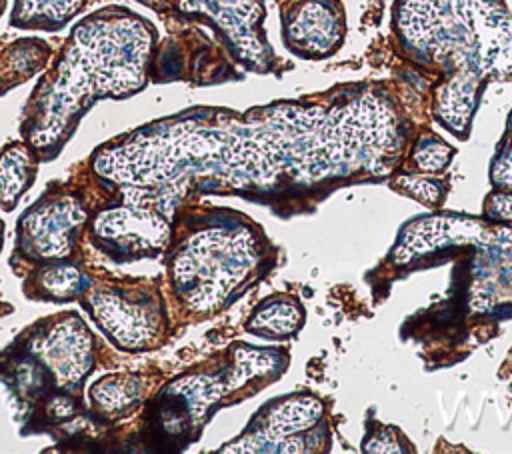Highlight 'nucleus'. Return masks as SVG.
<instances>
[{"label":"nucleus","mask_w":512,"mask_h":454,"mask_svg":"<svg viewBox=\"0 0 512 454\" xmlns=\"http://www.w3.org/2000/svg\"><path fill=\"white\" fill-rule=\"evenodd\" d=\"M2 232H4V224H2V220H0V248H2Z\"/></svg>","instance_id":"dca6fc26"},{"label":"nucleus","mask_w":512,"mask_h":454,"mask_svg":"<svg viewBox=\"0 0 512 454\" xmlns=\"http://www.w3.org/2000/svg\"><path fill=\"white\" fill-rule=\"evenodd\" d=\"M4 10H6V0H0V16L4 14Z\"/></svg>","instance_id":"2eb2a0df"},{"label":"nucleus","mask_w":512,"mask_h":454,"mask_svg":"<svg viewBox=\"0 0 512 454\" xmlns=\"http://www.w3.org/2000/svg\"><path fill=\"white\" fill-rule=\"evenodd\" d=\"M144 394L142 376L136 372H114L90 386V410L102 422H118L132 414Z\"/></svg>","instance_id":"f8f14e48"},{"label":"nucleus","mask_w":512,"mask_h":454,"mask_svg":"<svg viewBox=\"0 0 512 454\" xmlns=\"http://www.w3.org/2000/svg\"><path fill=\"white\" fill-rule=\"evenodd\" d=\"M234 234L206 228L182 238L168 256L170 284L176 296L196 312L218 306L238 280L234 252H226Z\"/></svg>","instance_id":"39448f33"},{"label":"nucleus","mask_w":512,"mask_h":454,"mask_svg":"<svg viewBox=\"0 0 512 454\" xmlns=\"http://www.w3.org/2000/svg\"><path fill=\"white\" fill-rule=\"evenodd\" d=\"M90 282V272L74 256L30 268L24 280V292L28 298L40 302H72L86 292Z\"/></svg>","instance_id":"9d476101"},{"label":"nucleus","mask_w":512,"mask_h":454,"mask_svg":"<svg viewBox=\"0 0 512 454\" xmlns=\"http://www.w3.org/2000/svg\"><path fill=\"white\" fill-rule=\"evenodd\" d=\"M96 328L122 352L150 350L160 342L164 328L162 302L156 288L142 280H94L78 298Z\"/></svg>","instance_id":"20e7f679"},{"label":"nucleus","mask_w":512,"mask_h":454,"mask_svg":"<svg viewBox=\"0 0 512 454\" xmlns=\"http://www.w3.org/2000/svg\"><path fill=\"white\" fill-rule=\"evenodd\" d=\"M90 218L82 196L70 188L46 190L16 222L18 262L40 266L74 258Z\"/></svg>","instance_id":"423d86ee"},{"label":"nucleus","mask_w":512,"mask_h":454,"mask_svg":"<svg viewBox=\"0 0 512 454\" xmlns=\"http://www.w3.org/2000/svg\"><path fill=\"white\" fill-rule=\"evenodd\" d=\"M96 344L76 312H62L28 326L0 352V378L32 416V432L64 424L82 410L78 396L96 368Z\"/></svg>","instance_id":"7ed1b4c3"},{"label":"nucleus","mask_w":512,"mask_h":454,"mask_svg":"<svg viewBox=\"0 0 512 454\" xmlns=\"http://www.w3.org/2000/svg\"><path fill=\"white\" fill-rule=\"evenodd\" d=\"M102 0H14L10 26L16 30L58 32Z\"/></svg>","instance_id":"4468645a"},{"label":"nucleus","mask_w":512,"mask_h":454,"mask_svg":"<svg viewBox=\"0 0 512 454\" xmlns=\"http://www.w3.org/2000/svg\"><path fill=\"white\" fill-rule=\"evenodd\" d=\"M58 40L34 36L0 42V96L42 72L54 54Z\"/></svg>","instance_id":"9b49d317"},{"label":"nucleus","mask_w":512,"mask_h":454,"mask_svg":"<svg viewBox=\"0 0 512 454\" xmlns=\"http://www.w3.org/2000/svg\"><path fill=\"white\" fill-rule=\"evenodd\" d=\"M156 26L108 4L80 18L42 70L20 114V136L40 162L54 160L100 100H124L148 86Z\"/></svg>","instance_id":"f257e3e1"},{"label":"nucleus","mask_w":512,"mask_h":454,"mask_svg":"<svg viewBox=\"0 0 512 454\" xmlns=\"http://www.w3.org/2000/svg\"><path fill=\"white\" fill-rule=\"evenodd\" d=\"M2 306H4V304H2V300H0V316H2Z\"/></svg>","instance_id":"f3484780"},{"label":"nucleus","mask_w":512,"mask_h":454,"mask_svg":"<svg viewBox=\"0 0 512 454\" xmlns=\"http://www.w3.org/2000/svg\"><path fill=\"white\" fill-rule=\"evenodd\" d=\"M100 204L88 218V238L114 262L158 256L170 240V216L158 206L120 194Z\"/></svg>","instance_id":"0eeeda50"},{"label":"nucleus","mask_w":512,"mask_h":454,"mask_svg":"<svg viewBox=\"0 0 512 454\" xmlns=\"http://www.w3.org/2000/svg\"><path fill=\"white\" fill-rule=\"evenodd\" d=\"M40 158L24 140H10L0 150V208L14 210L22 194L34 184Z\"/></svg>","instance_id":"ddd939ff"},{"label":"nucleus","mask_w":512,"mask_h":454,"mask_svg":"<svg viewBox=\"0 0 512 454\" xmlns=\"http://www.w3.org/2000/svg\"><path fill=\"white\" fill-rule=\"evenodd\" d=\"M396 20L406 48L448 72L438 118L466 130L486 80L512 74V16L500 0H400Z\"/></svg>","instance_id":"f03ea898"},{"label":"nucleus","mask_w":512,"mask_h":454,"mask_svg":"<svg viewBox=\"0 0 512 454\" xmlns=\"http://www.w3.org/2000/svg\"><path fill=\"white\" fill-rule=\"evenodd\" d=\"M342 36V20L332 0H304L286 22V38L292 50L308 56L326 54Z\"/></svg>","instance_id":"1a4fd4ad"},{"label":"nucleus","mask_w":512,"mask_h":454,"mask_svg":"<svg viewBox=\"0 0 512 454\" xmlns=\"http://www.w3.org/2000/svg\"><path fill=\"white\" fill-rule=\"evenodd\" d=\"M156 14L172 20H200L212 26L234 54L256 66L264 44L258 42L262 4L260 0H136Z\"/></svg>","instance_id":"6e6552de"}]
</instances>
